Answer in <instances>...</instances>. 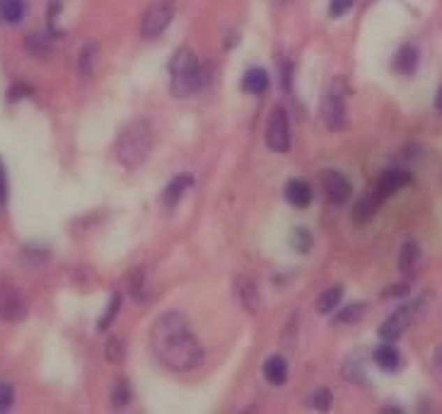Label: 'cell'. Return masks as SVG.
Listing matches in <instances>:
<instances>
[{
	"instance_id": "ac0fdd59",
	"label": "cell",
	"mask_w": 442,
	"mask_h": 414,
	"mask_svg": "<svg viewBox=\"0 0 442 414\" xmlns=\"http://www.w3.org/2000/svg\"><path fill=\"white\" fill-rule=\"evenodd\" d=\"M375 364L384 371H397L402 366V354L394 344H382L375 349Z\"/></svg>"
},
{
	"instance_id": "d4e9b609",
	"label": "cell",
	"mask_w": 442,
	"mask_h": 414,
	"mask_svg": "<svg viewBox=\"0 0 442 414\" xmlns=\"http://www.w3.org/2000/svg\"><path fill=\"white\" fill-rule=\"evenodd\" d=\"M362 315H365V306L362 303H353V306H348L344 313H339V322H344V324H355V322H360Z\"/></svg>"
},
{
	"instance_id": "44dd1931",
	"label": "cell",
	"mask_w": 442,
	"mask_h": 414,
	"mask_svg": "<svg viewBox=\"0 0 442 414\" xmlns=\"http://www.w3.org/2000/svg\"><path fill=\"white\" fill-rule=\"evenodd\" d=\"M24 10H27V5L22 0H0V17L5 22H20L24 17Z\"/></svg>"
},
{
	"instance_id": "8fae6325",
	"label": "cell",
	"mask_w": 442,
	"mask_h": 414,
	"mask_svg": "<svg viewBox=\"0 0 442 414\" xmlns=\"http://www.w3.org/2000/svg\"><path fill=\"white\" fill-rule=\"evenodd\" d=\"M24 301H22V296H20L15 288H10V286H5V288H0V320H20L24 315Z\"/></svg>"
},
{
	"instance_id": "1f68e13d",
	"label": "cell",
	"mask_w": 442,
	"mask_h": 414,
	"mask_svg": "<svg viewBox=\"0 0 442 414\" xmlns=\"http://www.w3.org/2000/svg\"><path fill=\"white\" fill-rule=\"evenodd\" d=\"M5 197H8V177H5V167L0 162V204L5 201Z\"/></svg>"
},
{
	"instance_id": "f1b7e54d",
	"label": "cell",
	"mask_w": 442,
	"mask_h": 414,
	"mask_svg": "<svg viewBox=\"0 0 442 414\" xmlns=\"http://www.w3.org/2000/svg\"><path fill=\"white\" fill-rule=\"evenodd\" d=\"M353 8V0H329V15L331 17H344Z\"/></svg>"
},
{
	"instance_id": "7a4b0ae2",
	"label": "cell",
	"mask_w": 442,
	"mask_h": 414,
	"mask_svg": "<svg viewBox=\"0 0 442 414\" xmlns=\"http://www.w3.org/2000/svg\"><path fill=\"white\" fill-rule=\"evenodd\" d=\"M152 143H155L152 124L147 119H133L119 131L117 143H114V155L126 170H135L147 160Z\"/></svg>"
},
{
	"instance_id": "7402d4cb",
	"label": "cell",
	"mask_w": 442,
	"mask_h": 414,
	"mask_svg": "<svg viewBox=\"0 0 442 414\" xmlns=\"http://www.w3.org/2000/svg\"><path fill=\"white\" fill-rule=\"evenodd\" d=\"M418 245L415 243H404L402 252H399V269L404 271V274H408V271L415 266V262H418Z\"/></svg>"
},
{
	"instance_id": "cb8c5ba5",
	"label": "cell",
	"mask_w": 442,
	"mask_h": 414,
	"mask_svg": "<svg viewBox=\"0 0 442 414\" xmlns=\"http://www.w3.org/2000/svg\"><path fill=\"white\" fill-rule=\"evenodd\" d=\"M104 356H107V361L109 364H121L124 361V356H126V344H124V339H119V337H112L107 342V349H104Z\"/></svg>"
},
{
	"instance_id": "836d02e7",
	"label": "cell",
	"mask_w": 442,
	"mask_h": 414,
	"mask_svg": "<svg viewBox=\"0 0 442 414\" xmlns=\"http://www.w3.org/2000/svg\"><path fill=\"white\" fill-rule=\"evenodd\" d=\"M435 107H438V112H442V87L438 90V97H435Z\"/></svg>"
},
{
	"instance_id": "603a6c76",
	"label": "cell",
	"mask_w": 442,
	"mask_h": 414,
	"mask_svg": "<svg viewBox=\"0 0 442 414\" xmlns=\"http://www.w3.org/2000/svg\"><path fill=\"white\" fill-rule=\"evenodd\" d=\"M147 288V281H145V271L143 269H135L133 274H131V293H133L135 301L145 303L147 298H150V293L145 291Z\"/></svg>"
},
{
	"instance_id": "4dcf8cb0",
	"label": "cell",
	"mask_w": 442,
	"mask_h": 414,
	"mask_svg": "<svg viewBox=\"0 0 442 414\" xmlns=\"http://www.w3.org/2000/svg\"><path fill=\"white\" fill-rule=\"evenodd\" d=\"M411 291V284H402V286H389L387 291L382 293L384 298H399V296H406Z\"/></svg>"
},
{
	"instance_id": "4316f807",
	"label": "cell",
	"mask_w": 442,
	"mask_h": 414,
	"mask_svg": "<svg viewBox=\"0 0 442 414\" xmlns=\"http://www.w3.org/2000/svg\"><path fill=\"white\" fill-rule=\"evenodd\" d=\"M112 400H114V405H126V402L131 400V385H128V380L126 378H119L117 380V385H114V392H112Z\"/></svg>"
},
{
	"instance_id": "4fadbf2b",
	"label": "cell",
	"mask_w": 442,
	"mask_h": 414,
	"mask_svg": "<svg viewBox=\"0 0 442 414\" xmlns=\"http://www.w3.org/2000/svg\"><path fill=\"white\" fill-rule=\"evenodd\" d=\"M408 182H411V175L404 170H389L384 172V175L380 177V182H377V190H380L382 197H389V194L399 192L402 187H406Z\"/></svg>"
},
{
	"instance_id": "9a60e30c",
	"label": "cell",
	"mask_w": 442,
	"mask_h": 414,
	"mask_svg": "<svg viewBox=\"0 0 442 414\" xmlns=\"http://www.w3.org/2000/svg\"><path fill=\"white\" fill-rule=\"evenodd\" d=\"M264 376L271 385H286L288 380V364L283 356H268L264 364Z\"/></svg>"
},
{
	"instance_id": "e0dca14e",
	"label": "cell",
	"mask_w": 442,
	"mask_h": 414,
	"mask_svg": "<svg viewBox=\"0 0 442 414\" xmlns=\"http://www.w3.org/2000/svg\"><path fill=\"white\" fill-rule=\"evenodd\" d=\"M242 90H244L246 95H261V92H266L268 90L266 71H261V68H251V71H246V76L242 78Z\"/></svg>"
},
{
	"instance_id": "ffe728a7",
	"label": "cell",
	"mask_w": 442,
	"mask_h": 414,
	"mask_svg": "<svg viewBox=\"0 0 442 414\" xmlns=\"http://www.w3.org/2000/svg\"><path fill=\"white\" fill-rule=\"evenodd\" d=\"M97 54H99V46L94 44V41H89L80 49V59H78V71H80L82 78H89L94 71V61H97Z\"/></svg>"
},
{
	"instance_id": "8992f818",
	"label": "cell",
	"mask_w": 442,
	"mask_h": 414,
	"mask_svg": "<svg viewBox=\"0 0 442 414\" xmlns=\"http://www.w3.org/2000/svg\"><path fill=\"white\" fill-rule=\"evenodd\" d=\"M172 20H175V3H172V0H157V3H152L143 13L140 32H143V36H147V39L160 36L170 27Z\"/></svg>"
},
{
	"instance_id": "3957f363",
	"label": "cell",
	"mask_w": 442,
	"mask_h": 414,
	"mask_svg": "<svg viewBox=\"0 0 442 414\" xmlns=\"http://www.w3.org/2000/svg\"><path fill=\"white\" fill-rule=\"evenodd\" d=\"M170 85L175 97H191L206 85V68L191 49H179L170 61Z\"/></svg>"
},
{
	"instance_id": "f546056e",
	"label": "cell",
	"mask_w": 442,
	"mask_h": 414,
	"mask_svg": "<svg viewBox=\"0 0 442 414\" xmlns=\"http://www.w3.org/2000/svg\"><path fill=\"white\" fill-rule=\"evenodd\" d=\"M13 400H15L13 387H10L8 383H0V412L10 410V407H13Z\"/></svg>"
},
{
	"instance_id": "d6a6232c",
	"label": "cell",
	"mask_w": 442,
	"mask_h": 414,
	"mask_svg": "<svg viewBox=\"0 0 442 414\" xmlns=\"http://www.w3.org/2000/svg\"><path fill=\"white\" fill-rule=\"evenodd\" d=\"M435 366H438V371L442 373V347L438 349V354H435Z\"/></svg>"
},
{
	"instance_id": "52a82bcc",
	"label": "cell",
	"mask_w": 442,
	"mask_h": 414,
	"mask_svg": "<svg viewBox=\"0 0 442 414\" xmlns=\"http://www.w3.org/2000/svg\"><path fill=\"white\" fill-rule=\"evenodd\" d=\"M266 143L273 153H288L290 150V122H288V114L283 107H276L268 114Z\"/></svg>"
},
{
	"instance_id": "5bb4252c",
	"label": "cell",
	"mask_w": 442,
	"mask_h": 414,
	"mask_svg": "<svg viewBox=\"0 0 442 414\" xmlns=\"http://www.w3.org/2000/svg\"><path fill=\"white\" fill-rule=\"evenodd\" d=\"M415 68H418V49L411 44L402 46L394 56V71L402 73V76H411Z\"/></svg>"
},
{
	"instance_id": "484cf974",
	"label": "cell",
	"mask_w": 442,
	"mask_h": 414,
	"mask_svg": "<svg viewBox=\"0 0 442 414\" xmlns=\"http://www.w3.org/2000/svg\"><path fill=\"white\" fill-rule=\"evenodd\" d=\"M119 308H121V293H114V296H112V303H109V308H107V313H104V315L99 317V324H97L99 332H102V329H107L109 324L114 322V317H117Z\"/></svg>"
},
{
	"instance_id": "d6986e66",
	"label": "cell",
	"mask_w": 442,
	"mask_h": 414,
	"mask_svg": "<svg viewBox=\"0 0 442 414\" xmlns=\"http://www.w3.org/2000/svg\"><path fill=\"white\" fill-rule=\"evenodd\" d=\"M341 298H344V288L331 286L317 298V306H314V308H317V313H322V315H329V313H334L336 308H339Z\"/></svg>"
},
{
	"instance_id": "5b68a950",
	"label": "cell",
	"mask_w": 442,
	"mask_h": 414,
	"mask_svg": "<svg viewBox=\"0 0 442 414\" xmlns=\"http://www.w3.org/2000/svg\"><path fill=\"white\" fill-rule=\"evenodd\" d=\"M425 301L423 298H418V301H411V303H404L402 308H397V310L392 313L387 320L382 322L380 327V337L384 342H397L399 337H402L404 332H406L408 327L418 320L420 310H423Z\"/></svg>"
},
{
	"instance_id": "ba28073f",
	"label": "cell",
	"mask_w": 442,
	"mask_h": 414,
	"mask_svg": "<svg viewBox=\"0 0 442 414\" xmlns=\"http://www.w3.org/2000/svg\"><path fill=\"white\" fill-rule=\"evenodd\" d=\"M233 288H235V298L240 301V306L244 308L246 313L256 315L261 306V293H259V284H256L251 276L246 274H237L233 279Z\"/></svg>"
},
{
	"instance_id": "2e32d148",
	"label": "cell",
	"mask_w": 442,
	"mask_h": 414,
	"mask_svg": "<svg viewBox=\"0 0 442 414\" xmlns=\"http://www.w3.org/2000/svg\"><path fill=\"white\" fill-rule=\"evenodd\" d=\"M191 177L189 175H182V177H175V180L170 182V187L162 194V201H165L167 208H175L179 201H182V197L186 194V190L191 187Z\"/></svg>"
},
{
	"instance_id": "9c48e42d",
	"label": "cell",
	"mask_w": 442,
	"mask_h": 414,
	"mask_svg": "<svg viewBox=\"0 0 442 414\" xmlns=\"http://www.w3.org/2000/svg\"><path fill=\"white\" fill-rule=\"evenodd\" d=\"M322 187H324V194H326V199H329V204H346L348 201L351 182L346 180L341 172H336V170L322 172Z\"/></svg>"
},
{
	"instance_id": "83f0119b",
	"label": "cell",
	"mask_w": 442,
	"mask_h": 414,
	"mask_svg": "<svg viewBox=\"0 0 442 414\" xmlns=\"http://www.w3.org/2000/svg\"><path fill=\"white\" fill-rule=\"evenodd\" d=\"M331 390H326V387H319V390H314L312 395H309V405L317 407V410H329L331 407Z\"/></svg>"
},
{
	"instance_id": "277c9868",
	"label": "cell",
	"mask_w": 442,
	"mask_h": 414,
	"mask_svg": "<svg viewBox=\"0 0 442 414\" xmlns=\"http://www.w3.org/2000/svg\"><path fill=\"white\" fill-rule=\"evenodd\" d=\"M346 97H348V85L344 78H336L322 102V117L329 131H341L346 127Z\"/></svg>"
},
{
	"instance_id": "6da1fadb",
	"label": "cell",
	"mask_w": 442,
	"mask_h": 414,
	"mask_svg": "<svg viewBox=\"0 0 442 414\" xmlns=\"http://www.w3.org/2000/svg\"><path fill=\"white\" fill-rule=\"evenodd\" d=\"M150 347L162 366L172 371H193L203 364L206 354L191 334L189 320L177 310H167L155 317L150 327Z\"/></svg>"
},
{
	"instance_id": "7c38bea8",
	"label": "cell",
	"mask_w": 442,
	"mask_h": 414,
	"mask_svg": "<svg viewBox=\"0 0 442 414\" xmlns=\"http://www.w3.org/2000/svg\"><path fill=\"white\" fill-rule=\"evenodd\" d=\"M286 199L295 208H307L312 201V187L304 180H290L286 185Z\"/></svg>"
},
{
	"instance_id": "30bf717a",
	"label": "cell",
	"mask_w": 442,
	"mask_h": 414,
	"mask_svg": "<svg viewBox=\"0 0 442 414\" xmlns=\"http://www.w3.org/2000/svg\"><path fill=\"white\" fill-rule=\"evenodd\" d=\"M382 194L380 190H375V192H367V194H362L360 199L355 201V206H353V213H351V218H353V223L358 225H365V223H370L372 218L377 216V211H380V204H382Z\"/></svg>"
}]
</instances>
